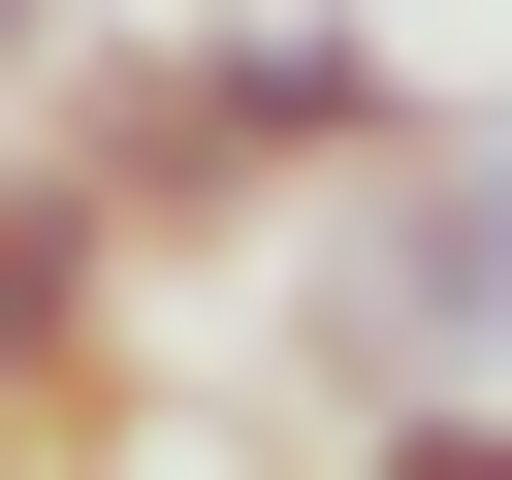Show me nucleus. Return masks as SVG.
Listing matches in <instances>:
<instances>
[{"label":"nucleus","instance_id":"obj_1","mask_svg":"<svg viewBox=\"0 0 512 480\" xmlns=\"http://www.w3.org/2000/svg\"><path fill=\"white\" fill-rule=\"evenodd\" d=\"M448 64L384 32V0H224V32H128V64H64L32 128L128 192V224H320L384 128H416Z\"/></svg>","mask_w":512,"mask_h":480},{"label":"nucleus","instance_id":"obj_2","mask_svg":"<svg viewBox=\"0 0 512 480\" xmlns=\"http://www.w3.org/2000/svg\"><path fill=\"white\" fill-rule=\"evenodd\" d=\"M320 352L352 384H512V128L416 96L352 192H320Z\"/></svg>","mask_w":512,"mask_h":480},{"label":"nucleus","instance_id":"obj_3","mask_svg":"<svg viewBox=\"0 0 512 480\" xmlns=\"http://www.w3.org/2000/svg\"><path fill=\"white\" fill-rule=\"evenodd\" d=\"M128 256H160V224H128L64 128H0V448H96V416H128Z\"/></svg>","mask_w":512,"mask_h":480},{"label":"nucleus","instance_id":"obj_4","mask_svg":"<svg viewBox=\"0 0 512 480\" xmlns=\"http://www.w3.org/2000/svg\"><path fill=\"white\" fill-rule=\"evenodd\" d=\"M32 96H64V0H0V128H32Z\"/></svg>","mask_w":512,"mask_h":480},{"label":"nucleus","instance_id":"obj_5","mask_svg":"<svg viewBox=\"0 0 512 480\" xmlns=\"http://www.w3.org/2000/svg\"><path fill=\"white\" fill-rule=\"evenodd\" d=\"M0 480H96V448H0Z\"/></svg>","mask_w":512,"mask_h":480}]
</instances>
